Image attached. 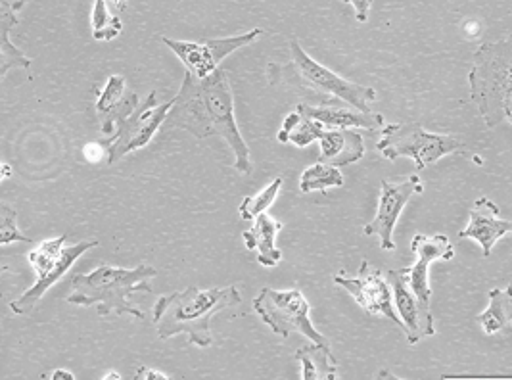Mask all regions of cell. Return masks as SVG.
Masks as SVG:
<instances>
[{
    "label": "cell",
    "instance_id": "cell-1",
    "mask_svg": "<svg viewBox=\"0 0 512 380\" xmlns=\"http://www.w3.org/2000/svg\"><path fill=\"white\" fill-rule=\"evenodd\" d=\"M165 123L173 129L187 131L196 139H223L233 150L234 169L252 173L250 148L234 118L233 87L227 70L219 68L206 79H196L187 73Z\"/></svg>",
    "mask_w": 512,
    "mask_h": 380
},
{
    "label": "cell",
    "instance_id": "cell-12",
    "mask_svg": "<svg viewBox=\"0 0 512 380\" xmlns=\"http://www.w3.org/2000/svg\"><path fill=\"white\" fill-rule=\"evenodd\" d=\"M334 283L342 286L367 313L388 317L397 327H401V319L394 308L392 288L388 285V279L367 260H363L357 275L353 277L346 275L344 271L336 273Z\"/></svg>",
    "mask_w": 512,
    "mask_h": 380
},
{
    "label": "cell",
    "instance_id": "cell-7",
    "mask_svg": "<svg viewBox=\"0 0 512 380\" xmlns=\"http://www.w3.org/2000/svg\"><path fill=\"white\" fill-rule=\"evenodd\" d=\"M290 56V66L284 70L292 72L290 77H294L296 85L315 95L330 96L334 100L346 102L361 112H371L369 104L376 100V91L373 87L353 83L328 70L303 50L298 39L290 41Z\"/></svg>",
    "mask_w": 512,
    "mask_h": 380
},
{
    "label": "cell",
    "instance_id": "cell-19",
    "mask_svg": "<svg viewBox=\"0 0 512 380\" xmlns=\"http://www.w3.org/2000/svg\"><path fill=\"white\" fill-rule=\"evenodd\" d=\"M282 227L284 225L279 219L261 214L254 219V225L242 233L246 248L257 252V262L263 267H277L282 260V252L277 246V237Z\"/></svg>",
    "mask_w": 512,
    "mask_h": 380
},
{
    "label": "cell",
    "instance_id": "cell-3",
    "mask_svg": "<svg viewBox=\"0 0 512 380\" xmlns=\"http://www.w3.org/2000/svg\"><path fill=\"white\" fill-rule=\"evenodd\" d=\"M156 275V267L148 263H142L135 269L100 265L87 275H75L71 279L73 292L66 298V302L79 308L94 306L100 317L117 313L146 319V313L131 302V296L137 292L152 294L154 290L150 281Z\"/></svg>",
    "mask_w": 512,
    "mask_h": 380
},
{
    "label": "cell",
    "instance_id": "cell-35",
    "mask_svg": "<svg viewBox=\"0 0 512 380\" xmlns=\"http://www.w3.org/2000/svg\"><path fill=\"white\" fill-rule=\"evenodd\" d=\"M12 177V167L8 166V164H4V162H0V183L4 181V179H10Z\"/></svg>",
    "mask_w": 512,
    "mask_h": 380
},
{
    "label": "cell",
    "instance_id": "cell-16",
    "mask_svg": "<svg viewBox=\"0 0 512 380\" xmlns=\"http://www.w3.org/2000/svg\"><path fill=\"white\" fill-rule=\"evenodd\" d=\"M468 215H470V221L465 231L459 233V238L476 240L478 246H482L484 258H489L499 238L511 235L512 223L499 217V206L493 204L486 196L474 202Z\"/></svg>",
    "mask_w": 512,
    "mask_h": 380
},
{
    "label": "cell",
    "instance_id": "cell-6",
    "mask_svg": "<svg viewBox=\"0 0 512 380\" xmlns=\"http://www.w3.org/2000/svg\"><path fill=\"white\" fill-rule=\"evenodd\" d=\"M378 152L396 162L401 156H407L415 162L417 171H422L443 156L457 154L465 150V144L447 135H438L426 131L420 123H388L382 129V139L376 144Z\"/></svg>",
    "mask_w": 512,
    "mask_h": 380
},
{
    "label": "cell",
    "instance_id": "cell-27",
    "mask_svg": "<svg viewBox=\"0 0 512 380\" xmlns=\"http://www.w3.org/2000/svg\"><path fill=\"white\" fill-rule=\"evenodd\" d=\"M325 125L315 121V119L305 118L302 116L300 123L292 129L290 137H288V143L298 146V148H305L313 141H319V137L325 133Z\"/></svg>",
    "mask_w": 512,
    "mask_h": 380
},
{
    "label": "cell",
    "instance_id": "cell-23",
    "mask_svg": "<svg viewBox=\"0 0 512 380\" xmlns=\"http://www.w3.org/2000/svg\"><path fill=\"white\" fill-rule=\"evenodd\" d=\"M344 185V175L338 167L328 166V164H315V166L307 167L302 173L300 179V190L302 192H325L326 189L332 187H342Z\"/></svg>",
    "mask_w": 512,
    "mask_h": 380
},
{
    "label": "cell",
    "instance_id": "cell-33",
    "mask_svg": "<svg viewBox=\"0 0 512 380\" xmlns=\"http://www.w3.org/2000/svg\"><path fill=\"white\" fill-rule=\"evenodd\" d=\"M108 2H110L108 6H110V8H114L112 12L117 14V16H119V14H123V12L127 10V0H108Z\"/></svg>",
    "mask_w": 512,
    "mask_h": 380
},
{
    "label": "cell",
    "instance_id": "cell-10",
    "mask_svg": "<svg viewBox=\"0 0 512 380\" xmlns=\"http://www.w3.org/2000/svg\"><path fill=\"white\" fill-rule=\"evenodd\" d=\"M261 35H263V29L256 27L242 35L223 37V39H208L204 43L177 41V39H169V37H162V43L179 56V60L187 68V73L196 79H206V77H210L211 73L219 70L221 62L229 54H233L238 48L256 43Z\"/></svg>",
    "mask_w": 512,
    "mask_h": 380
},
{
    "label": "cell",
    "instance_id": "cell-21",
    "mask_svg": "<svg viewBox=\"0 0 512 380\" xmlns=\"http://www.w3.org/2000/svg\"><path fill=\"white\" fill-rule=\"evenodd\" d=\"M16 25H18L16 12L0 6V81L4 79L6 73L14 68H22L29 73V79H33V75H31L33 60L29 56H25L20 48L14 47L10 41V31Z\"/></svg>",
    "mask_w": 512,
    "mask_h": 380
},
{
    "label": "cell",
    "instance_id": "cell-18",
    "mask_svg": "<svg viewBox=\"0 0 512 380\" xmlns=\"http://www.w3.org/2000/svg\"><path fill=\"white\" fill-rule=\"evenodd\" d=\"M323 164L346 167L365 156V139L355 129H325L319 137Z\"/></svg>",
    "mask_w": 512,
    "mask_h": 380
},
{
    "label": "cell",
    "instance_id": "cell-22",
    "mask_svg": "<svg viewBox=\"0 0 512 380\" xmlns=\"http://www.w3.org/2000/svg\"><path fill=\"white\" fill-rule=\"evenodd\" d=\"M512 294L511 286L507 290L501 288H493L489 292V306L484 309L476 321L480 323V327L484 329V333L488 336H495V334H509L512 333Z\"/></svg>",
    "mask_w": 512,
    "mask_h": 380
},
{
    "label": "cell",
    "instance_id": "cell-14",
    "mask_svg": "<svg viewBox=\"0 0 512 380\" xmlns=\"http://www.w3.org/2000/svg\"><path fill=\"white\" fill-rule=\"evenodd\" d=\"M388 285L392 288V300L394 308L401 319V329L407 334L409 344H417L422 338L434 336V317L432 309H426L420 304L417 294L411 290L405 275L401 271H388Z\"/></svg>",
    "mask_w": 512,
    "mask_h": 380
},
{
    "label": "cell",
    "instance_id": "cell-31",
    "mask_svg": "<svg viewBox=\"0 0 512 380\" xmlns=\"http://www.w3.org/2000/svg\"><path fill=\"white\" fill-rule=\"evenodd\" d=\"M135 379H137V380H169V375H165V373H160V371H156V369H150V367H139V371H137V375H135Z\"/></svg>",
    "mask_w": 512,
    "mask_h": 380
},
{
    "label": "cell",
    "instance_id": "cell-15",
    "mask_svg": "<svg viewBox=\"0 0 512 380\" xmlns=\"http://www.w3.org/2000/svg\"><path fill=\"white\" fill-rule=\"evenodd\" d=\"M296 112H300L305 118L315 119L323 123L326 129H378L386 125V119L382 114L373 112H361L346 102L330 100L321 106H309L298 104Z\"/></svg>",
    "mask_w": 512,
    "mask_h": 380
},
{
    "label": "cell",
    "instance_id": "cell-13",
    "mask_svg": "<svg viewBox=\"0 0 512 380\" xmlns=\"http://www.w3.org/2000/svg\"><path fill=\"white\" fill-rule=\"evenodd\" d=\"M411 250L417 256L415 263L411 267L399 269L411 290L417 294L420 304L426 309H430L432 302V288H430V275L428 269L434 262H451L455 258V248L451 246L449 238L445 235H415L411 240Z\"/></svg>",
    "mask_w": 512,
    "mask_h": 380
},
{
    "label": "cell",
    "instance_id": "cell-37",
    "mask_svg": "<svg viewBox=\"0 0 512 380\" xmlns=\"http://www.w3.org/2000/svg\"><path fill=\"white\" fill-rule=\"evenodd\" d=\"M6 271H8V267H6V265H2V267H0V275H2V273H6ZM0 300H2V294H0Z\"/></svg>",
    "mask_w": 512,
    "mask_h": 380
},
{
    "label": "cell",
    "instance_id": "cell-30",
    "mask_svg": "<svg viewBox=\"0 0 512 380\" xmlns=\"http://www.w3.org/2000/svg\"><path fill=\"white\" fill-rule=\"evenodd\" d=\"M83 154H85V158H87L91 164H96V162H100L104 156L108 158V148L104 146V143H91L85 146Z\"/></svg>",
    "mask_w": 512,
    "mask_h": 380
},
{
    "label": "cell",
    "instance_id": "cell-20",
    "mask_svg": "<svg viewBox=\"0 0 512 380\" xmlns=\"http://www.w3.org/2000/svg\"><path fill=\"white\" fill-rule=\"evenodd\" d=\"M296 359L302 363L303 380H336L340 363L332 356L328 344L302 346L296 352Z\"/></svg>",
    "mask_w": 512,
    "mask_h": 380
},
{
    "label": "cell",
    "instance_id": "cell-25",
    "mask_svg": "<svg viewBox=\"0 0 512 380\" xmlns=\"http://www.w3.org/2000/svg\"><path fill=\"white\" fill-rule=\"evenodd\" d=\"M282 189V177H277L271 181L269 187L257 192L256 196H246L238 208L240 219L244 221H254L257 215L267 214V210L275 204L279 198V192Z\"/></svg>",
    "mask_w": 512,
    "mask_h": 380
},
{
    "label": "cell",
    "instance_id": "cell-29",
    "mask_svg": "<svg viewBox=\"0 0 512 380\" xmlns=\"http://www.w3.org/2000/svg\"><path fill=\"white\" fill-rule=\"evenodd\" d=\"M346 4H351L355 10V18L357 22L365 24L369 20V12H371V0H342Z\"/></svg>",
    "mask_w": 512,
    "mask_h": 380
},
{
    "label": "cell",
    "instance_id": "cell-9",
    "mask_svg": "<svg viewBox=\"0 0 512 380\" xmlns=\"http://www.w3.org/2000/svg\"><path fill=\"white\" fill-rule=\"evenodd\" d=\"M171 106L173 98L158 106L156 93L146 96V100L137 106V110L117 125L114 135H110V139L104 141V146L108 148V164H116L127 154L150 144L156 131L165 123Z\"/></svg>",
    "mask_w": 512,
    "mask_h": 380
},
{
    "label": "cell",
    "instance_id": "cell-11",
    "mask_svg": "<svg viewBox=\"0 0 512 380\" xmlns=\"http://www.w3.org/2000/svg\"><path fill=\"white\" fill-rule=\"evenodd\" d=\"M424 192V183L419 175H409L401 181H386L382 179L380 183V198H378V210L374 215L373 221L365 225L363 233L365 235H376L380 238V248L394 252L396 242H394V229H396L397 219L407 206V202Z\"/></svg>",
    "mask_w": 512,
    "mask_h": 380
},
{
    "label": "cell",
    "instance_id": "cell-24",
    "mask_svg": "<svg viewBox=\"0 0 512 380\" xmlns=\"http://www.w3.org/2000/svg\"><path fill=\"white\" fill-rule=\"evenodd\" d=\"M91 22L94 41H114L123 31V22L112 12L108 0H94Z\"/></svg>",
    "mask_w": 512,
    "mask_h": 380
},
{
    "label": "cell",
    "instance_id": "cell-36",
    "mask_svg": "<svg viewBox=\"0 0 512 380\" xmlns=\"http://www.w3.org/2000/svg\"><path fill=\"white\" fill-rule=\"evenodd\" d=\"M121 377L117 375V373H108V375H104V380H119Z\"/></svg>",
    "mask_w": 512,
    "mask_h": 380
},
{
    "label": "cell",
    "instance_id": "cell-28",
    "mask_svg": "<svg viewBox=\"0 0 512 380\" xmlns=\"http://www.w3.org/2000/svg\"><path fill=\"white\" fill-rule=\"evenodd\" d=\"M300 119H302V114L296 112V110L286 116L284 123H282V129L279 131V143H288V137H290L292 129L300 123Z\"/></svg>",
    "mask_w": 512,
    "mask_h": 380
},
{
    "label": "cell",
    "instance_id": "cell-32",
    "mask_svg": "<svg viewBox=\"0 0 512 380\" xmlns=\"http://www.w3.org/2000/svg\"><path fill=\"white\" fill-rule=\"evenodd\" d=\"M27 0H0V6L4 8H10L12 12H20L25 6Z\"/></svg>",
    "mask_w": 512,
    "mask_h": 380
},
{
    "label": "cell",
    "instance_id": "cell-5",
    "mask_svg": "<svg viewBox=\"0 0 512 380\" xmlns=\"http://www.w3.org/2000/svg\"><path fill=\"white\" fill-rule=\"evenodd\" d=\"M66 240L68 235L43 240L29 252L27 260L37 275V281L18 300L10 304L14 313L25 315L33 311V308H37V304L47 294L48 288L56 285L85 252L98 246V240H83L73 246H66Z\"/></svg>",
    "mask_w": 512,
    "mask_h": 380
},
{
    "label": "cell",
    "instance_id": "cell-34",
    "mask_svg": "<svg viewBox=\"0 0 512 380\" xmlns=\"http://www.w3.org/2000/svg\"><path fill=\"white\" fill-rule=\"evenodd\" d=\"M52 380H75V375L70 373V371H66V369H58V371H54L52 373Z\"/></svg>",
    "mask_w": 512,
    "mask_h": 380
},
{
    "label": "cell",
    "instance_id": "cell-2",
    "mask_svg": "<svg viewBox=\"0 0 512 380\" xmlns=\"http://www.w3.org/2000/svg\"><path fill=\"white\" fill-rule=\"evenodd\" d=\"M242 302V294L236 286L202 290L188 286L187 290L160 296L154 306V323L162 340L177 334H187L188 342L200 348L213 344L211 317L227 308H236Z\"/></svg>",
    "mask_w": 512,
    "mask_h": 380
},
{
    "label": "cell",
    "instance_id": "cell-26",
    "mask_svg": "<svg viewBox=\"0 0 512 380\" xmlns=\"http://www.w3.org/2000/svg\"><path fill=\"white\" fill-rule=\"evenodd\" d=\"M14 242H31V238L18 229V212L0 202V246Z\"/></svg>",
    "mask_w": 512,
    "mask_h": 380
},
{
    "label": "cell",
    "instance_id": "cell-8",
    "mask_svg": "<svg viewBox=\"0 0 512 380\" xmlns=\"http://www.w3.org/2000/svg\"><path fill=\"white\" fill-rule=\"evenodd\" d=\"M252 308L265 325L280 338H288L292 333L303 334L315 344H328L323 334L313 327L311 306L300 290H275L261 288L252 302Z\"/></svg>",
    "mask_w": 512,
    "mask_h": 380
},
{
    "label": "cell",
    "instance_id": "cell-4",
    "mask_svg": "<svg viewBox=\"0 0 512 380\" xmlns=\"http://www.w3.org/2000/svg\"><path fill=\"white\" fill-rule=\"evenodd\" d=\"M470 98L488 129L512 119V41L486 43L472 56Z\"/></svg>",
    "mask_w": 512,
    "mask_h": 380
},
{
    "label": "cell",
    "instance_id": "cell-17",
    "mask_svg": "<svg viewBox=\"0 0 512 380\" xmlns=\"http://www.w3.org/2000/svg\"><path fill=\"white\" fill-rule=\"evenodd\" d=\"M139 106V95L127 93V81L121 75H112L104 91L98 95L96 116L100 119V131L104 135H114L117 125L129 118Z\"/></svg>",
    "mask_w": 512,
    "mask_h": 380
}]
</instances>
